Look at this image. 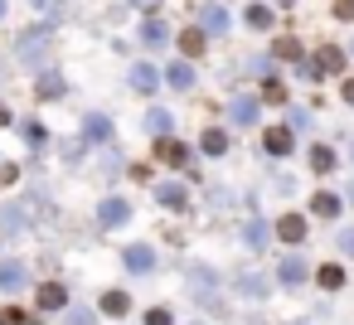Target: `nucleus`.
I'll return each mask as SVG.
<instances>
[{
	"label": "nucleus",
	"mask_w": 354,
	"mask_h": 325,
	"mask_svg": "<svg viewBox=\"0 0 354 325\" xmlns=\"http://www.w3.org/2000/svg\"><path fill=\"white\" fill-rule=\"evenodd\" d=\"M272 233H277L281 243H306V219H301V214H281V219L272 223Z\"/></svg>",
	"instance_id": "f257e3e1"
},
{
	"label": "nucleus",
	"mask_w": 354,
	"mask_h": 325,
	"mask_svg": "<svg viewBox=\"0 0 354 325\" xmlns=\"http://www.w3.org/2000/svg\"><path fill=\"white\" fill-rule=\"evenodd\" d=\"M156 160H165V165H189V146H180L175 136H160V141H156Z\"/></svg>",
	"instance_id": "f03ea898"
},
{
	"label": "nucleus",
	"mask_w": 354,
	"mask_h": 325,
	"mask_svg": "<svg viewBox=\"0 0 354 325\" xmlns=\"http://www.w3.org/2000/svg\"><path fill=\"white\" fill-rule=\"evenodd\" d=\"M97 219H102L107 228H117V223H127V219H131V204H127V199H102Z\"/></svg>",
	"instance_id": "7ed1b4c3"
},
{
	"label": "nucleus",
	"mask_w": 354,
	"mask_h": 325,
	"mask_svg": "<svg viewBox=\"0 0 354 325\" xmlns=\"http://www.w3.org/2000/svg\"><path fill=\"white\" fill-rule=\"evenodd\" d=\"M199 25H204L209 35H228V10H223V6H204V10H199Z\"/></svg>",
	"instance_id": "20e7f679"
},
{
	"label": "nucleus",
	"mask_w": 354,
	"mask_h": 325,
	"mask_svg": "<svg viewBox=\"0 0 354 325\" xmlns=\"http://www.w3.org/2000/svg\"><path fill=\"white\" fill-rule=\"evenodd\" d=\"M165 83L180 88V93H189V88L199 83V78H194V64H170V68H165Z\"/></svg>",
	"instance_id": "39448f33"
},
{
	"label": "nucleus",
	"mask_w": 354,
	"mask_h": 325,
	"mask_svg": "<svg viewBox=\"0 0 354 325\" xmlns=\"http://www.w3.org/2000/svg\"><path fill=\"white\" fill-rule=\"evenodd\" d=\"M257 112H262V107H257V98H233V107H228V117H233L238 127H252V122H257Z\"/></svg>",
	"instance_id": "423d86ee"
},
{
	"label": "nucleus",
	"mask_w": 354,
	"mask_h": 325,
	"mask_svg": "<svg viewBox=\"0 0 354 325\" xmlns=\"http://www.w3.org/2000/svg\"><path fill=\"white\" fill-rule=\"evenodd\" d=\"M156 199H160L165 209H175V214H180V209H189V189H185V185H160V189H156Z\"/></svg>",
	"instance_id": "0eeeda50"
},
{
	"label": "nucleus",
	"mask_w": 354,
	"mask_h": 325,
	"mask_svg": "<svg viewBox=\"0 0 354 325\" xmlns=\"http://www.w3.org/2000/svg\"><path fill=\"white\" fill-rule=\"evenodd\" d=\"M122 257H127V267H131V272H151V267H156V252H151L146 243H131Z\"/></svg>",
	"instance_id": "6e6552de"
},
{
	"label": "nucleus",
	"mask_w": 354,
	"mask_h": 325,
	"mask_svg": "<svg viewBox=\"0 0 354 325\" xmlns=\"http://www.w3.org/2000/svg\"><path fill=\"white\" fill-rule=\"evenodd\" d=\"M25 262H0V291H20L25 286Z\"/></svg>",
	"instance_id": "1a4fd4ad"
},
{
	"label": "nucleus",
	"mask_w": 354,
	"mask_h": 325,
	"mask_svg": "<svg viewBox=\"0 0 354 325\" xmlns=\"http://www.w3.org/2000/svg\"><path fill=\"white\" fill-rule=\"evenodd\" d=\"M131 88H136V93H156V88H160V73H156L151 64H136V68H131Z\"/></svg>",
	"instance_id": "9d476101"
},
{
	"label": "nucleus",
	"mask_w": 354,
	"mask_h": 325,
	"mask_svg": "<svg viewBox=\"0 0 354 325\" xmlns=\"http://www.w3.org/2000/svg\"><path fill=\"white\" fill-rule=\"evenodd\" d=\"M291 146H296L291 127H272V131H267V151H272V156H291Z\"/></svg>",
	"instance_id": "9b49d317"
},
{
	"label": "nucleus",
	"mask_w": 354,
	"mask_h": 325,
	"mask_svg": "<svg viewBox=\"0 0 354 325\" xmlns=\"http://www.w3.org/2000/svg\"><path fill=\"white\" fill-rule=\"evenodd\" d=\"M64 301H68V291L59 281H44L39 286V310H64Z\"/></svg>",
	"instance_id": "f8f14e48"
},
{
	"label": "nucleus",
	"mask_w": 354,
	"mask_h": 325,
	"mask_svg": "<svg viewBox=\"0 0 354 325\" xmlns=\"http://www.w3.org/2000/svg\"><path fill=\"white\" fill-rule=\"evenodd\" d=\"M310 209H315L320 219H335V214H339V194H330V189H320V194H310Z\"/></svg>",
	"instance_id": "ddd939ff"
},
{
	"label": "nucleus",
	"mask_w": 354,
	"mask_h": 325,
	"mask_svg": "<svg viewBox=\"0 0 354 325\" xmlns=\"http://www.w3.org/2000/svg\"><path fill=\"white\" fill-rule=\"evenodd\" d=\"M141 39H146L151 49H160V44L170 39V30H165V20H146V25H141Z\"/></svg>",
	"instance_id": "4468645a"
},
{
	"label": "nucleus",
	"mask_w": 354,
	"mask_h": 325,
	"mask_svg": "<svg viewBox=\"0 0 354 325\" xmlns=\"http://www.w3.org/2000/svg\"><path fill=\"white\" fill-rule=\"evenodd\" d=\"M170 122H175V117H170L165 107H151V112H146V131H156V136H170Z\"/></svg>",
	"instance_id": "2eb2a0df"
},
{
	"label": "nucleus",
	"mask_w": 354,
	"mask_h": 325,
	"mask_svg": "<svg viewBox=\"0 0 354 325\" xmlns=\"http://www.w3.org/2000/svg\"><path fill=\"white\" fill-rule=\"evenodd\" d=\"M310 170H315V175H330V170H335V151H330V146H310Z\"/></svg>",
	"instance_id": "dca6fc26"
},
{
	"label": "nucleus",
	"mask_w": 354,
	"mask_h": 325,
	"mask_svg": "<svg viewBox=\"0 0 354 325\" xmlns=\"http://www.w3.org/2000/svg\"><path fill=\"white\" fill-rule=\"evenodd\" d=\"M315 281H320L325 291H335V286H344V267H339V262H325V267L315 272Z\"/></svg>",
	"instance_id": "f3484780"
},
{
	"label": "nucleus",
	"mask_w": 354,
	"mask_h": 325,
	"mask_svg": "<svg viewBox=\"0 0 354 325\" xmlns=\"http://www.w3.org/2000/svg\"><path fill=\"white\" fill-rule=\"evenodd\" d=\"M83 131H88V141H107V136H112V122H107V117H97V112H93V117H88V122H83Z\"/></svg>",
	"instance_id": "a211bd4d"
},
{
	"label": "nucleus",
	"mask_w": 354,
	"mask_h": 325,
	"mask_svg": "<svg viewBox=\"0 0 354 325\" xmlns=\"http://www.w3.org/2000/svg\"><path fill=\"white\" fill-rule=\"evenodd\" d=\"M199 146H204V156H223V151H228V136L214 127V131H204V136H199Z\"/></svg>",
	"instance_id": "6ab92c4d"
},
{
	"label": "nucleus",
	"mask_w": 354,
	"mask_h": 325,
	"mask_svg": "<svg viewBox=\"0 0 354 325\" xmlns=\"http://www.w3.org/2000/svg\"><path fill=\"white\" fill-rule=\"evenodd\" d=\"M277 272H281V281H286V286H301V277H306V262H301V257H286Z\"/></svg>",
	"instance_id": "aec40b11"
},
{
	"label": "nucleus",
	"mask_w": 354,
	"mask_h": 325,
	"mask_svg": "<svg viewBox=\"0 0 354 325\" xmlns=\"http://www.w3.org/2000/svg\"><path fill=\"white\" fill-rule=\"evenodd\" d=\"M102 310H107V315H127V310H131V296H127V291H107V296H102Z\"/></svg>",
	"instance_id": "412c9836"
},
{
	"label": "nucleus",
	"mask_w": 354,
	"mask_h": 325,
	"mask_svg": "<svg viewBox=\"0 0 354 325\" xmlns=\"http://www.w3.org/2000/svg\"><path fill=\"white\" fill-rule=\"evenodd\" d=\"M204 35H209L204 25H199V30H185V35H180V49H185V54H199V49H204Z\"/></svg>",
	"instance_id": "4be33fe9"
},
{
	"label": "nucleus",
	"mask_w": 354,
	"mask_h": 325,
	"mask_svg": "<svg viewBox=\"0 0 354 325\" xmlns=\"http://www.w3.org/2000/svg\"><path fill=\"white\" fill-rule=\"evenodd\" d=\"M339 64H344L339 49H320V54H315V68H320V73H325V68H339Z\"/></svg>",
	"instance_id": "5701e85b"
},
{
	"label": "nucleus",
	"mask_w": 354,
	"mask_h": 325,
	"mask_svg": "<svg viewBox=\"0 0 354 325\" xmlns=\"http://www.w3.org/2000/svg\"><path fill=\"white\" fill-rule=\"evenodd\" d=\"M59 93H64V78L59 73H44L39 78V98H59Z\"/></svg>",
	"instance_id": "b1692460"
},
{
	"label": "nucleus",
	"mask_w": 354,
	"mask_h": 325,
	"mask_svg": "<svg viewBox=\"0 0 354 325\" xmlns=\"http://www.w3.org/2000/svg\"><path fill=\"white\" fill-rule=\"evenodd\" d=\"M243 238H248V248H262V243H267V223H262V219H252Z\"/></svg>",
	"instance_id": "393cba45"
},
{
	"label": "nucleus",
	"mask_w": 354,
	"mask_h": 325,
	"mask_svg": "<svg viewBox=\"0 0 354 325\" xmlns=\"http://www.w3.org/2000/svg\"><path fill=\"white\" fill-rule=\"evenodd\" d=\"M248 25H252V30H267V25H272V10H267V6H252V10H248Z\"/></svg>",
	"instance_id": "a878e982"
},
{
	"label": "nucleus",
	"mask_w": 354,
	"mask_h": 325,
	"mask_svg": "<svg viewBox=\"0 0 354 325\" xmlns=\"http://www.w3.org/2000/svg\"><path fill=\"white\" fill-rule=\"evenodd\" d=\"M277 59H291V64H301V44H296V39H277Z\"/></svg>",
	"instance_id": "bb28decb"
},
{
	"label": "nucleus",
	"mask_w": 354,
	"mask_h": 325,
	"mask_svg": "<svg viewBox=\"0 0 354 325\" xmlns=\"http://www.w3.org/2000/svg\"><path fill=\"white\" fill-rule=\"evenodd\" d=\"M68 325H97V315H93L88 306H73V310H68Z\"/></svg>",
	"instance_id": "cd10ccee"
},
{
	"label": "nucleus",
	"mask_w": 354,
	"mask_h": 325,
	"mask_svg": "<svg viewBox=\"0 0 354 325\" xmlns=\"http://www.w3.org/2000/svg\"><path fill=\"white\" fill-rule=\"evenodd\" d=\"M25 141H30V146H44L49 136H44V127H39V122H25Z\"/></svg>",
	"instance_id": "c85d7f7f"
},
{
	"label": "nucleus",
	"mask_w": 354,
	"mask_h": 325,
	"mask_svg": "<svg viewBox=\"0 0 354 325\" xmlns=\"http://www.w3.org/2000/svg\"><path fill=\"white\" fill-rule=\"evenodd\" d=\"M238 291H243V296H262V291H267V281H257V277H243V281H238Z\"/></svg>",
	"instance_id": "c756f323"
},
{
	"label": "nucleus",
	"mask_w": 354,
	"mask_h": 325,
	"mask_svg": "<svg viewBox=\"0 0 354 325\" xmlns=\"http://www.w3.org/2000/svg\"><path fill=\"white\" fill-rule=\"evenodd\" d=\"M262 98H267V102H286V88H281V83H272V78H267V88H262Z\"/></svg>",
	"instance_id": "7c9ffc66"
},
{
	"label": "nucleus",
	"mask_w": 354,
	"mask_h": 325,
	"mask_svg": "<svg viewBox=\"0 0 354 325\" xmlns=\"http://www.w3.org/2000/svg\"><path fill=\"white\" fill-rule=\"evenodd\" d=\"M146 325H175V320H170V310H160V306H156V310L146 315Z\"/></svg>",
	"instance_id": "2f4dec72"
},
{
	"label": "nucleus",
	"mask_w": 354,
	"mask_h": 325,
	"mask_svg": "<svg viewBox=\"0 0 354 325\" xmlns=\"http://www.w3.org/2000/svg\"><path fill=\"white\" fill-rule=\"evenodd\" d=\"M20 320H25V310H15V306H10V310H0V325H20Z\"/></svg>",
	"instance_id": "473e14b6"
},
{
	"label": "nucleus",
	"mask_w": 354,
	"mask_h": 325,
	"mask_svg": "<svg viewBox=\"0 0 354 325\" xmlns=\"http://www.w3.org/2000/svg\"><path fill=\"white\" fill-rule=\"evenodd\" d=\"M15 175H20V170H15V165H10V160H0V185H10V180H15Z\"/></svg>",
	"instance_id": "72a5a7b5"
},
{
	"label": "nucleus",
	"mask_w": 354,
	"mask_h": 325,
	"mask_svg": "<svg viewBox=\"0 0 354 325\" xmlns=\"http://www.w3.org/2000/svg\"><path fill=\"white\" fill-rule=\"evenodd\" d=\"M335 15H339V20H354V0H339V6H335Z\"/></svg>",
	"instance_id": "f704fd0d"
},
{
	"label": "nucleus",
	"mask_w": 354,
	"mask_h": 325,
	"mask_svg": "<svg viewBox=\"0 0 354 325\" xmlns=\"http://www.w3.org/2000/svg\"><path fill=\"white\" fill-rule=\"evenodd\" d=\"M339 248H344V252H354V228H344V233H339Z\"/></svg>",
	"instance_id": "c9c22d12"
},
{
	"label": "nucleus",
	"mask_w": 354,
	"mask_h": 325,
	"mask_svg": "<svg viewBox=\"0 0 354 325\" xmlns=\"http://www.w3.org/2000/svg\"><path fill=\"white\" fill-rule=\"evenodd\" d=\"M344 102H354V78H344Z\"/></svg>",
	"instance_id": "e433bc0d"
},
{
	"label": "nucleus",
	"mask_w": 354,
	"mask_h": 325,
	"mask_svg": "<svg viewBox=\"0 0 354 325\" xmlns=\"http://www.w3.org/2000/svg\"><path fill=\"white\" fill-rule=\"evenodd\" d=\"M6 122H10V107H0V127H6Z\"/></svg>",
	"instance_id": "4c0bfd02"
},
{
	"label": "nucleus",
	"mask_w": 354,
	"mask_h": 325,
	"mask_svg": "<svg viewBox=\"0 0 354 325\" xmlns=\"http://www.w3.org/2000/svg\"><path fill=\"white\" fill-rule=\"evenodd\" d=\"M0 20H6V0H0Z\"/></svg>",
	"instance_id": "58836bf2"
},
{
	"label": "nucleus",
	"mask_w": 354,
	"mask_h": 325,
	"mask_svg": "<svg viewBox=\"0 0 354 325\" xmlns=\"http://www.w3.org/2000/svg\"><path fill=\"white\" fill-rule=\"evenodd\" d=\"M349 204H354V185H349Z\"/></svg>",
	"instance_id": "ea45409f"
}]
</instances>
